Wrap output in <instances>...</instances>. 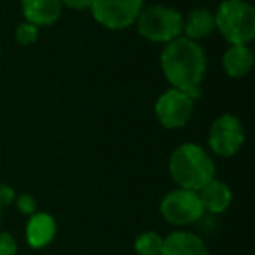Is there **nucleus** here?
<instances>
[{"label":"nucleus","instance_id":"f8f14e48","mask_svg":"<svg viewBox=\"0 0 255 255\" xmlns=\"http://www.w3.org/2000/svg\"><path fill=\"white\" fill-rule=\"evenodd\" d=\"M198 196L203 205V210L213 213V215L224 213L233 201V192H231L229 185L224 184L222 180H217V178L210 180L205 187L199 189Z\"/></svg>","mask_w":255,"mask_h":255},{"label":"nucleus","instance_id":"1a4fd4ad","mask_svg":"<svg viewBox=\"0 0 255 255\" xmlns=\"http://www.w3.org/2000/svg\"><path fill=\"white\" fill-rule=\"evenodd\" d=\"M159 255H210L205 241L189 231H173L163 238Z\"/></svg>","mask_w":255,"mask_h":255},{"label":"nucleus","instance_id":"9d476101","mask_svg":"<svg viewBox=\"0 0 255 255\" xmlns=\"http://www.w3.org/2000/svg\"><path fill=\"white\" fill-rule=\"evenodd\" d=\"M63 4L61 0H21L25 21L39 26H51L60 19Z\"/></svg>","mask_w":255,"mask_h":255},{"label":"nucleus","instance_id":"6ab92c4d","mask_svg":"<svg viewBox=\"0 0 255 255\" xmlns=\"http://www.w3.org/2000/svg\"><path fill=\"white\" fill-rule=\"evenodd\" d=\"M16 199V191L7 184H0V206L4 208V206L12 205Z\"/></svg>","mask_w":255,"mask_h":255},{"label":"nucleus","instance_id":"f257e3e1","mask_svg":"<svg viewBox=\"0 0 255 255\" xmlns=\"http://www.w3.org/2000/svg\"><path fill=\"white\" fill-rule=\"evenodd\" d=\"M161 68L171 88L185 91L192 100L201 98V81L206 74V56L198 42L180 35L161 53Z\"/></svg>","mask_w":255,"mask_h":255},{"label":"nucleus","instance_id":"a211bd4d","mask_svg":"<svg viewBox=\"0 0 255 255\" xmlns=\"http://www.w3.org/2000/svg\"><path fill=\"white\" fill-rule=\"evenodd\" d=\"M14 203H16V206H18V210L23 213V215L30 217V215H33V213L37 212V201H35V198H33V196H30V194L16 196Z\"/></svg>","mask_w":255,"mask_h":255},{"label":"nucleus","instance_id":"aec40b11","mask_svg":"<svg viewBox=\"0 0 255 255\" xmlns=\"http://www.w3.org/2000/svg\"><path fill=\"white\" fill-rule=\"evenodd\" d=\"M61 4L70 9H75V11H84V9L91 7L93 0H61Z\"/></svg>","mask_w":255,"mask_h":255},{"label":"nucleus","instance_id":"39448f33","mask_svg":"<svg viewBox=\"0 0 255 255\" xmlns=\"http://www.w3.org/2000/svg\"><path fill=\"white\" fill-rule=\"evenodd\" d=\"M159 212L168 224L184 227L198 222L205 213V210L199 201L198 192L178 187L164 196L161 201Z\"/></svg>","mask_w":255,"mask_h":255},{"label":"nucleus","instance_id":"f03ea898","mask_svg":"<svg viewBox=\"0 0 255 255\" xmlns=\"http://www.w3.org/2000/svg\"><path fill=\"white\" fill-rule=\"evenodd\" d=\"M170 175L180 189L198 192L215 178V161L203 147L196 143H182L170 157Z\"/></svg>","mask_w":255,"mask_h":255},{"label":"nucleus","instance_id":"9b49d317","mask_svg":"<svg viewBox=\"0 0 255 255\" xmlns=\"http://www.w3.org/2000/svg\"><path fill=\"white\" fill-rule=\"evenodd\" d=\"M26 243L35 250L46 248L56 236V220L44 212H35L30 215L26 224Z\"/></svg>","mask_w":255,"mask_h":255},{"label":"nucleus","instance_id":"0eeeda50","mask_svg":"<svg viewBox=\"0 0 255 255\" xmlns=\"http://www.w3.org/2000/svg\"><path fill=\"white\" fill-rule=\"evenodd\" d=\"M243 124L236 116L224 114L213 121L208 135V145L213 154L220 157H231L243 147Z\"/></svg>","mask_w":255,"mask_h":255},{"label":"nucleus","instance_id":"2eb2a0df","mask_svg":"<svg viewBox=\"0 0 255 255\" xmlns=\"http://www.w3.org/2000/svg\"><path fill=\"white\" fill-rule=\"evenodd\" d=\"M163 247V236L156 231H145L135 240V252L138 255H159Z\"/></svg>","mask_w":255,"mask_h":255},{"label":"nucleus","instance_id":"423d86ee","mask_svg":"<svg viewBox=\"0 0 255 255\" xmlns=\"http://www.w3.org/2000/svg\"><path fill=\"white\" fill-rule=\"evenodd\" d=\"M91 14L109 30H126L135 25L143 9V0H93Z\"/></svg>","mask_w":255,"mask_h":255},{"label":"nucleus","instance_id":"6e6552de","mask_svg":"<svg viewBox=\"0 0 255 255\" xmlns=\"http://www.w3.org/2000/svg\"><path fill=\"white\" fill-rule=\"evenodd\" d=\"M156 117L168 129H178L189 123L194 110V100L182 89H168L156 102Z\"/></svg>","mask_w":255,"mask_h":255},{"label":"nucleus","instance_id":"4468645a","mask_svg":"<svg viewBox=\"0 0 255 255\" xmlns=\"http://www.w3.org/2000/svg\"><path fill=\"white\" fill-rule=\"evenodd\" d=\"M215 30V18H213V12L208 11L205 7L192 9L187 14V18L184 19V37L191 40H199L208 37L210 33Z\"/></svg>","mask_w":255,"mask_h":255},{"label":"nucleus","instance_id":"ddd939ff","mask_svg":"<svg viewBox=\"0 0 255 255\" xmlns=\"http://www.w3.org/2000/svg\"><path fill=\"white\" fill-rule=\"evenodd\" d=\"M254 67V53L248 46H231L222 56V68L229 77L241 79Z\"/></svg>","mask_w":255,"mask_h":255},{"label":"nucleus","instance_id":"f3484780","mask_svg":"<svg viewBox=\"0 0 255 255\" xmlns=\"http://www.w3.org/2000/svg\"><path fill=\"white\" fill-rule=\"evenodd\" d=\"M18 254V243L14 236L7 231H0V255H16Z\"/></svg>","mask_w":255,"mask_h":255},{"label":"nucleus","instance_id":"412c9836","mask_svg":"<svg viewBox=\"0 0 255 255\" xmlns=\"http://www.w3.org/2000/svg\"><path fill=\"white\" fill-rule=\"evenodd\" d=\"M0 220H2V206H0Z\"/></svg>","mask_w":255,"mask_h":255},{"label":"nucleus","instance_id":"7ed1b4c3","mask_svg":"<svg viewBox=\"0 0 255 255\" xmlns=\"http://www.w3.org/2000/svg\"><path fill=\"white\" fill-rule=\"evenodd\" d=\"M215 30L231 46H248L255 37V9L245 0H224L219 5Z\"/></svg>","mask_w":255,"mask_h":255},{"label":"nucleus","instance_id":"20e7f679","mask_svg":"<svg viewBox=\"0 0 255 255\" xmlns=\"http://www.w3.org/2000/svg\"><path fill=\"white\" fill-rule=\"evenodd\" d=\"M136 30L149 42L168 44L182 35L184 18L177 9L166 5H152L142 9L136 18Z\"/></svg>","mask_w":255,"mask_h":255},{"label":"nucleus","instance_id":"dca6fc26","mask_svg":"<svg viewBox=\"0 0 255 255\" xmlns=\"http://www.w3.org/2000/svg\"><path fill=\"white\" fill-rule=\"evenodd\" d=\"M14 39H16V42L21 44V46H30V44H33L39 39V28L28 21L21 23V25H18V28H16Z\"/></svg>","mask_w":255,"mask_h":255}]
</instances>
